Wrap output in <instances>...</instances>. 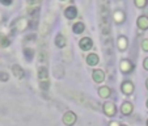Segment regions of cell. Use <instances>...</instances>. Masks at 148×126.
Wrapping results in <instances>:
<instances>
[{
  "instance_id": "obj_17",
  "label": "cell",
  "mask_w": 148,
  "mask_h": 126,
  "mask_svg": "<svg viewBox=\"0 0 148 126\" xmlns=\"http://www.w3.org/2000/svg\"><path fill=\"white\" fill-rule=\"evenodd\" d=\"M24 54H25V58L28 59V61H30L34 55V51L32 50V49H25V50H24Z\"/></svg>"
},
{
  "instance_id": "obj_2",
  "label": "cell",
  "mask_w": 148,
  "mask_h": 126,
  "mask_svg": "<svg viewBox=\"0 0 148 126\" xmlns=\"http://www.w3.org/2000/svg\"><path fill=\"white\" fill-rule=\"evenodd\" d=\"M103 112H105L106 116L113 117V116H115V113H117V108H115V105L113 103H106L103 105Z\"/></svg>"
},
{
  "instance_id": "obj_16",
  "label": "cell",
  "mask_w": 148,
  "mask_h": 126,
  "mask_svg": "<svg viewBox=\"0 0 148 126\" xmlns=\"http://www.w3.org/2000/svg\"><path fill=\"white\" fill-rule=\"evenodd\" d=\"M126 46H127V39H126L125 37H121V38L118 39V48H119L121 50H123Z\"/></svg>"
},
{
  "instance_id": "obj_27",
  "label": "cell",
  "mask_w": 148,
  "mask_h": 126,
  "mask_svg": "<svg viewBox=\"0 0 148 126\" xmlns=\"http://www.w3.org/2000/svg\"><path fill=\"white\" fill-rule=\"evenodd\" d=\"M145 84H147V90H148V79H147V83H145Z\"/></svg>"
},
{
  "instance_id": "obj_23",
  "label": "cell",
  "mask_w": 148,
  "mask_h": 126,
  "mask_svg": "<svg viewBox=\"0 0 148 126\" xmlns=\"http://www.w3.org/2000/svg\"><path fill=\"white\" fill-rule=\"evenodd\" d=\"M12 1H13V0H0V3L3 4V6H11Z\"/></svg>"
},
{
  "instance_id": "obj_25",
  "label": "cell",
  "mask_w": 148,
  "mask_h": 126,
  "mask_svg": "<svg viewBox=\"0 0 148 126\" xmlns=\"http://www.w3.org/2000/svg\"><path fill=\"white\" fill-rule=\"evenodd\" d=\"M41 0H29V3L30 4H36V3H39Z\"/></svg>"
},
{
  "instance_id": "obj_8",
  "label": "cell",
  "mask_w": 148,
  "mask_h": 126,
  "mask_svg": "<svg viewBox=\"0 0 148 126\" xmlns=\"http://www.w3.org/2000/svg\"><path fill=\"white\" fill-rule=\"evenodd\" d=\"M138 26H139L142 30L148 29V17L147 16H140L138 19Z\"/></svg>"
},
{
  "instance_id": "obj_19",
  "label": "cell",
  "mask_w": 148,
  "mask_h": 126,
  "mask_svg": "<svg viewBox=\"0 0 148 126\" xmlns=\"http://www.w3.org/2000/svg\"><path fill=\"white\" fill-rule=\"evenodd\" d=\"M8 79H9V76L7 72H0V80L1 81H7Z\"/></svg>"
},
{
  "instance_id": "obj_10",
  "label": "cell",
  "mask_w": 148,
  "mask_h": 126,
  "mask_svg": "<svg viewBox=\"0 0 148 126\" xmlns=\"http://www.w3.org/2000/svg\"><path fill=\"white\" fill-rule=\"evenodd\" d=\"M121 112H122L123 116L131 114V112H132V105H131L130 103H123L122 108H121Z\"/></svg>"
},
{
  "instance_id": "obj_12",
  "label": "cell",
  "mask_w": 148,
  "mask_h": 126,
  "mask_svg": "<svg viewBox=\"0 0 148 126\" xmlns=\"http://www.w3.org/2000/svg\"><path fill=\"white\" fill-rule=\"evenodd\" d=\"M110 93H112V91H110V88L106 87V85H105V87H101L100 90H98V95L103 98H108L110 96Z\"/></svg>"
},
{
  "instance_id": "obj_31",
  "label": "cell",
  "mask_w": 148,
  "mask_h": 126,
  "mask_svg": "<svg viewBox=\"0 0 148 126\" xmlns=\"http://www.w3.org/2000/svg\"><path fill=\"white\" fill-rule=\"evenodd\" d=\"M62 1H66V0H62Z\"/></svg>"
},
{
  "instance_id": "obj_21",
  "label": "cell",
  "mask_w": 148,
  "mask_h": 126,
  "mask_svg": "<svg viewBox=\"0 0 148 126\" xmlns=\"http://www.w3.org/2000/svg\"><path fill=\"white\" fill-rule=\"evenodd\" d=\"M41 88L42 90H45V91H47L49 90V81H46V80L41 81Z\"/></svg>"
},
{
  "instance_id": "obj_1",
  "label": "cell",
  "mask_w": 148,
  "mask_h": 126,
  "mask_svg": "<svg viewBox=\"0 0 148 126\" xmlns=\"http://www.w3.org/2000/svg\"><path fill=\"white\" fill-rule=\"evenodd\" d=\"M79 46H80L81 50L88 51V50H90V49H92L93 42H92V39H90L89 37H84V38L80 39V42H79Z\"/></svg>"
},
{
  "instance_id": "obj_7",
  "label": "cell",
  "mask_w": 148,
  "mask_h": 126,
  "mask_svg": "<svg viewBox=\"0 0 148 126\" xmlns=\"http://www.w3.org/2000/svg\"><path fill=\"white\" fill-rule=\"evenodd\" d=\"M132 91H134V85H132L131 81H125L122 84V92L125 95H131Z\"/></svg>"
},
{
  "instance_id": "obj_28",
  "label": "cell",
  "mask_w": 148,
  "mask_h": 126,
  "mask_svg": "<svg viewBox=\"0 0 148 126\" xmlns=\"http://www.w3.org/2000/svg\"><path fill=\"white\" fill-rule=\"evenodd\" d=\"M147 108H148V100H147Z\"/></svg>"
},
{
  "instance_id": "obj_15",
  "label": "cell",
  "mask_w": 148,
  "mask_h": 126,
  "mask_svg": "<svg viewBox=\"0 0 148 126\" xmlns=\"http://www.w3.org/2000/svg\"><path fill=\"white\" fill-rule=\"evenodd\" d=\"M38 76L41 80H46L47 79V70H46V67H41L38 70Z\"/></svg>"
},
{
  "instance_id": "obj_11",
  "label": "cell",
  "mask_w": 148,
  "mask_h": 126,
  "mask_svg": "<svg viewBox=\"0 0 148 126\" xmlns=\"http://www.w3.org/2000/svg\"><path fill=\"white\" fill-rule=\"evenodd\" d=\"M55 45L58 48H64L66 46V37L63 34H58L55 37Z\"/></svg>"
},
{
  "instance_id": "obj_20",
  "label": "cell",
  "mask_w": 148,
  "mask_h": 126,
  "mask_svg": "<svg viewBox=\"0 0 148 126\" xmlns=\"http://www.w3.org/2000/svg\"><path fill=\"white\" fill-rule=\"evenodd\" d=\"M0 45L3 46V48L8 46V45H9V39H8V38H1V39H0Z\"/></svg>"
},
{
  "instance_id": "obj_30",
  "label": "cell",
  "mask_w": 148,
  "mask_h": 126,
  "mask_svg": "<svg viewBox=\"0 0 148 126\" xmlns=\"http://www.w3.org/2000/svg\"><path fill=\"white\" fill-rule=\"evenodd\" d=\"M147 126H148V120H147Z\"/></svg>"
},
{
  "instance_id": "obj_24",
  "label": "cell",
  "mask_w": 148,
  "mask_h": 126,
  "mask_svg": "<svg viewBox=\"0 0 148 126\" xmlns=\"http://www.w3.org/2000/svg\"><path fill=\"white\" fill-rule=\"evenodd\" d=\"M143 66H144L145 70H148V58L144 59V62H143Z\"/></svg>"
},
{
  "instance_id": "obj_6",
  "label": "cell",
  "mask_w": 148,
  "mask_h": 126,
  "mask_svg": "<svg viewBox=\"0 0 148 126\" xmlns=\"http://www.w3.org/2000/svg\"><path fill=\"white\" fill-rule=\"evenodd\" d=\"M92 76H93V80H95L96 83H102L103 79H105V74H103V71H101V70H95Z\"/></svg>"
},
{
  "instance_id": "obj_18",
  "label": "cell",
  "mask_w": 148,
  "mask_h": 126,
  "mask_svg": "<svg viewBox=\"0 0 148 126\" xmlns=\"http://www.w3.org/2000/svg\"><path fill=\"white\" fill-rule=\"evenodd\" d=\"M145 4H147V0H135V6L139 8H143Z\"/></svg>"
},
{
  "instance_id": "obj_13",
  "label": "cell",
  "mask_w": 148,
  "mask_h": 126,
  "mask_svg": "<svg viewBox=\"0 0 148 126\" xmlns=\"http://www.w3.org/2000/svg\"><path fill=\"white\" fill-rule=\"evenodd\" d=\"M12 71H13V74H14V76H17V78H24V70L21 67H20L18 65H14L13 67H12Z\"/></svg>"
},
{
  "instance_id": "obj_4",
  "label": "cell",
  "mask_w": 148,
  "mask_h": 126,
  "mask_svg": "<svg viewBox=\"0 0 148 126\" xmlns=\"http://www.w3.org/2000/svg\"><path fill=\"white\" fill-rule=\"evenodd\" d=\"M121 70H122L123 72L129 74L134 70V65H132L130 61H122L121 62Z\"/></svg>"
},
{
  "instance_id": "obj_3",
  "label": "cell",
  "mask_w": 148,
  "mask_h": 126,
  "mask_svg": "<svg viewBox=\"0 0 148 126\" xmlns=\"http://www.w3.org/2000/svg\"><path fill=\"white\" fill-rule=\"evenodd\" d=\"M76 121V114L73 112H67L63 116V123H66L67 126H72Z\"/></svg>"
},
{
  "instance_id": "obj_5",
  "label": "cell",
  "mask_w": 148,
  "mask_h": 126,
  "mask_svg": "<svg viewBox=\"0 0 148 126\" xmlns=\"http://www.w3.org/2000/svg\"><path fill=\"white\" fill-rule=\"evenodd\" d=\"M64 14H66V17H67L68 20H73L76 16H77V11H76L75 7L71 6V7H68V8H66Z\"/></svg>"
},
{
  "instance_id": "obj_14",
  "label": "cell",
  "mask_w": 148,
  "mask_h": 126,
  "mask_svg": "<svg viewBox=\"0 0 148 126\" xmlns=\"http://www.w3.org/2000/svg\"><path fill=\"white\" fill-rule=\"evenodd\" d=\"M84 29H85V26H84V24H83V23H76V24H73V26H72V30L75 32L76 34L83 33Z\"/></svg>"
},
{
  "instance_id": "obj_22",
  "label": "cell",
  "mask_w": 148,
  "mask_h": 126,
  "mask_svg": "<svg viewBox=\"0 0 148 126\" xmlns=\"http://www.w3.org/2000/svg\"><path fill=\"white\" fill-rule=\"evenodd\" d=\"M142 48L144 51H148V39H144V41L142 42Z\"/></svg>"
},
{
  "instance_id": "obj_26",
  "label": "cell",
  "mask_w": 148,
  "mask_h": 126,
  "mask_svg": "<svg viewBox=\"0 0 148 126\" xmlns=\"http://www.w3.org/2000/svg\"><path fill=\"white\" fill-rule=\"evenodd\" d=\"M110 126H119L117 122H110Z\"/></svg>"
},
{
  "instance_id": "obj_29",
  "label": "cell",
  "mask_w": 148,
  "mask_h": 126,
  "mask_svg": "<svg viewBox=\"0 0 148 126\" xmlns=\"http://www.w3.org/2000/svg\"><path fill=\"white\" fill-rule=\"evenodd\" d=\"M121 126H127V125H121Z\"/></svg>"
},
{
  "instance_id": "obj_9",
  "label": "cell",
  "mask_w": 148,
  "mask_h": 126,
  "mask_svg": "<svg viewBox=\"0 0 148 126\" xmlns=\"http://www.w3.org/2000/svg\"><path fill=\"white\" fill-rule=\"evenodd\" d=\"M98 61H100V59H98V55L97 54H89V55L87 56V63L89 66H96V65H98Z\"/></svg>"
}]
</instances>
